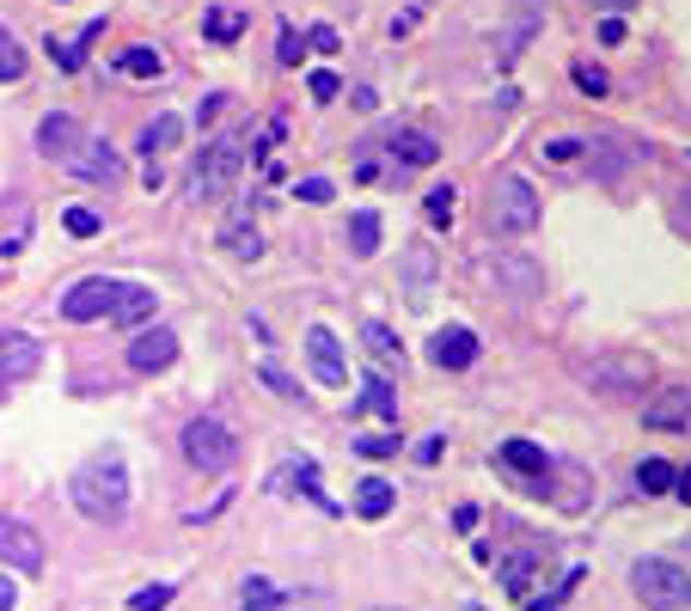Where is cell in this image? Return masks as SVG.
<instances>
[{"label": "cell", "mask_w": 691, "mask_h": 611, "mask_svg": "<svg viewBox=\"0 0 691 611\" xmlns=\"http://www.w3.org/2000/svg\"><path fill=\"white\" fill-rule=\"evenodd\" d=\"M68 495H74V507L86 519H98V526H117V519L129 514V458L123 446H105V453H93L86 465L74 471V483H68Z\"/></svg>", "instance_id": "6da1fadb"}, {"label": "cell", "mask_w": 691, "mask_h": 611, "mask_svg": "<svg viewBox=\"0 0 691 611\" xmlns=\"http://www.w3.org/2000/svg\"><path fill=\"white\" fill-rule=\"evenodd\" d=\"M538 190L521 178V171H502V178L490 183V208H484V220H490V232H502V239H521V232L538 227Z\"/></svg>", "instance_id": "7a4b0ae2"}, {"label": "cell", "mask_w": 691, "mask_h": 611, "mask_svg": "<svg viewBox=\"0 0 691 611\" xmlns=\"http://www.w3.org/2000/svg\"><path fill=\"white\" fill-rule=\"evenodd\" d=\"M582 380L594 385L599 397H643L648 380H655V361L643 349H606L582 367Z\"/></svg>", "instance_id": "3957f363"}, {"label": "cell", "mask_w": 691, "mask_h": 611, "mask_svg": "<svg viewBox=\"0 0 691 611\" xmlns=\"http://www.w3.org/2000/svg\"><path fill=\"white\" fill-rule=\"evenodd\" d=\"M246 166V135H215L190 166V202H221Z\"/></svg>", "instance_id": "277c9868"}, {"label": "cell", "mask_w": 691, "mask_h": 611, "mask_svg": "<svg viewBox=\"0 0 691 611\" xmlns=\"http://www.w3.org/2000/svg\"><path fill=\"white\" fill-rule=\"evenodd\" d=\"M630 587L648 611H691V575L667 556H636L630 563Z\"/></svg>", "instance_id": "5b68a950"}, {"label": "cell", "mask_w": 691, "mask_h": 611, "mask_svg": "<svg viewBox=\"0 0 691 611\" xmlns=\"http://www.w3.org/2000/svg\"><path fill=\"white\" fill-rule=\"evenodd\" d=\"M184 458L196 471H233V458H239L233 428L221 422V416H196V422L184 428Z\"/></svg>", "instance_id": "8992f818"}, {"label": "cell", "mask_w": 691, "mask_h": 611, "mask_svg": "<svg viewBox=\"0 0 691 611\" xmlns=\"http://www.w3.org/2000/svg\"><path fill=\"white\" fill-rule=\"evenodd\" d=\"M123 281H110V275H86L74 288L62 293V319L68 324H93V319H110V306H117Z\"/></svg>", "instance_id": "52a82bcc"}, {"label": "cell", "mask_w": 691, "mask_h": 611, "mask_svg": "<svg viewBox=\"0 0 691 611\" xmlns=\"http://www.w3.org/2000/svg\"><path fill=\"white\" fill-rule=\"evenodd\" d=\"M490 275H496V288H502L508 300H538V293H545V269H538L526 251H496Z\"/></svg>", "instance_id": "ba28073f"}, {"label": "cell", "mask_w": 691, "mask_h": 611, "mask_svg": "<svg viewBox=\"0 0 691 611\" xmlns=\"http://www.w3.org/2000/svg\"><path fill=\"white\" fill-rule=\"evenodd\" d=\"M178 336L166 331V324H141L135 336H129V367L135 373H166V367H178Z\"/></svg>", "instance_id": "9c48e42d"}, {"label": "cell", "mask_w": 691, "mask_h": 611, "mask_svg": "<svg viewBox=\"0 0 691 611\" xmlns=\"http://www.w3.org/2000/svg\"><path fill=\"white\" fill-rule=\"evenodd\" d=\"M0 563H13L19 575H37V568H44V538L13 514H0Z\"/></svg>", "instance_id": "30bf717a"}, {"label": "cell", "mask_w": 691, "mask_h": 611, "mask_svg": "<svg viewBox=\"0 0 691 611\" xmlns=\"http://www.w3.org/2000/svg\"><path fill=\"white\" fill-rule=\"evenodd\" d=\"M86 147V129H80V117H68V110H49L44 122H37V153L44 159H74V153Z\"/></svg>", "instance_id": "8fae6325"}, {"label": "cell", "mask_w": 691, "mask_h": 611, "mask_svg": "<svg viewBox=\"0 0 691 611\" xmlns=\"http://www.w3.org/2000/svg\"><path fill=\"white\" fill-rule=\"evenodd\" d=\"M37 367H44V349H37V336H25V331H0V385L32 380Z\"/></svg>", "instance_id": "7c38bea8"}, {"label": "cell", "mask_w": 691, "mask_h": 611, "mask_svg": "<svg viewBox=\"0 0 691 611\" xmlns=\"http://www.w3.org/2000/svg\"><path fill=\"white\" fill-rule=\"evenodd\" d=\"M643 428H691V385H660L643 397Z\"/></svg>", "instance_id": "4fadbf2b"}, {"label": "cell", "mask_w": 691, "mask_h": 611, "mask_svg": "<svg viewBox=\"0 0 691 611\" xmlns=\"http://www.w3.org/2000/svg\"><path fill=\"white\" fill-rule=\"evenodd\" d=\"M68 171H74V178H86V183H117V178H123V159H117V147H110V141L86 135V147L68 159Z\"/></svg>", "instance_id": "5bb4252c"}, {"label": "cell", "mask_w": 691, "mask_h": 611, "mask_svg": "<svg viewBox=\"0 0 691 611\" xmlns=\"http://www.w3.org/2000/svg\"><path fill=\"white\" fill-rule=\"evenodd\" d=\"M429 361L446 367V373H465V367L477 361V331H465V324H446V331H434Z\"/></svg>", "instance_id": "9a60e30c"}, {"label": "cell", "mask_w": 691, "mask_h": 611, "mask_svg": "<svg viewBox=\"0 0 691 611\" xmlns=\"http://www.w3.org/2000/svg\"><path fill=\"white\" fill-rule=\"evenodd\" d=\"M307 361H312V373H319V385H349L343 349H337V336L324 331V324H312V331H307Z\"/></svg>", "instance_id": "2e32d148"}, {"label": "cell", "mask_w": 691, "mask_h": 611, "mask_svg": "<svg viewBox=\"0 0 691 611\" xmlns=\"http://www.w3.org/2000/svg\"><path fill=\"white\" fill-rule=\"evenodd\" d=\"M98 31H105V19H93V25H80L74 37H49V61H56L62 74H80V68H86V49L98 44Z\"/></svg>", "instance_id": "e0dca14e"}, {"label": "cell", "mask_w": 691, "mask_h": 611, "mask_svg": "<svg viewBox=\"0 0 691 611\" xmlns=\"http://www.w3.org/2000/svg\"><path fill=\"white\" fill-rule=\"evenodd\" d=\"M154 312H159V293L154 288H135V281H123V293H117V306H110V319L123 324V331L154 324Z\"/></svg>", "instance_id": "ac0fdd59"}, {"label": "cell", "mask_w": 691, "mask_h": 611, "mask_svg": "<svg viewBox=\"0 0 691 611\" xmlns=\"http://www.w3.org/2000/svg\"><path fill=\"white\" fill-rule=\"evenodd\" d=\"M496 458H502L508 471L533 477L538 489H545V477H551V458H545V446H533V441H502V446H496Z\"/></svg>", "instance_id": "d6986e66"}, {"label": "cell", "mask_w": 691, "mask_h": 611, "mask_svg": "<svg viewBox=\"0 0 691 611\" xmlns=\"http://www.w3.org/2000/svg\"><path fill=\"white\" fill-rule=\"evenodd\" d=\"M246 25H251L246 7H209V13H202V37H209V44H239Z\"/></svg>", "instance_id": "ffe728a7"}, {"label": "cell", "mask_w": 691, "mask_h": 611, "mask_svg": "<svg viewBox=\"0 0 691 611\" xmlns=\"http://www.w3.org/2000/svg\"><path fill=\"white\" fill-rule=\"evenodd\" d=\"M392 502H398V489L385 483V477H361V483H355V514L361 519H385Z\"/></svg>", "instance_id": "44dd1931"}, {"label": "cell", "mask_w": 691, "mask_h": 611, "mask_svg": "<svg viewBox=\"0 0 691 611\" xmlns=\"http://www.w3.org/2000/svg\"><path fill=\"white\" fill-rule=\"evenodd\" d=\"M392 153H398V166H434V159H441V141L422 135V129H398V135H392Z\"/></svg>", "instance_id": "7402d4cb"}, {"label": "cell", "mask_w": 691, "mask_h": 611, "mask_svg": "<svg viewBox=\"0 0 691 611\" xmlns=\"http://www.w3.org/2000/svg\"><path fill=\"white\" fill-rule=\"evenodd\" d=\"M533 568H538V550H514V556L496 563V575H502V587L514 599H526V594H533Z\"/></svg>", "instance_id": "603a6c76"}, {"label": "cell", "mask_w": 691, "mask_h": 611, "mask_svg": "<svg viewBox=\"0 0 691 611\" xmlns=\"http://www.w3.org/2000/svg\"><path fill=\"white\" fill-rule=\"evenodd\" d=\"M178 135H184V122H178V117H154V122H147V129H141V153H147V166H154V153L178 147Z\"/></svg>", "instance_id": "cb8c5ba5"}, {"label": "cell", "mask_w": 691, "mask_h": 611, "mask_svg": "<svg viewBox=\"0 0 691 611\" xmlns=\"http://www.w3.org/2000/svg\"><path fill=\"white\" fill-rule=\"evenodd\" d=\"M349 251H355V257H373V251H380V214H373V208H355L349 214Z\"/></svg>", "instance_id": "d4e9b609"}, {"label": "cell", "mask_w": 691, "mask_h": 611, "mask_svg": "<svg viewBox=\"0 0 691 611\" xmlns=\"http://www.w3.org/2000/svg\"><path fill=\"white\" fill-rule=\"evenodd\" d=\"M117 68H123L129 80H159V74H166V56H159V49H147V44H135V49H123V56H117Z\"/></svg>", "instance_id": "484cf974"}, {"label": "cell", "mask_w": 691, "mask_h": 611, "mask_svg": "<svg viewBox=\"0 0 691 611\" xmlns=\"http://www.w3.org/2000/svg\"><path fill=\"white\" fill-rule=\"evenodd\" d=\"M361 410H373L380 422H398V397L385 380H361Z\"/></svg>", "instance_id": "4316f807"}, {"label": "cell", "mask_w": 691, "mask_h": 611, "mask_svg": "<svg viewBox=\"0 0 691 611\" xmlns=\"http://www.w3.org/2000/svg\"><path fill=\"white\" fill-rule=\"evenodd\" d=\"M674 465H667V458H643V465H636V489H643V495H667V489H674Z\"/></svg>", "instance_id": "83f0119b"}, {"label": "cell", "mask_w": 691, "mask_h": 611, "mask_svg": "<svg viewBox=\"0 0 691 611\" xmlns=\"http://www.w3.org/2000/svg\"><path fill=\"white\" fill-rule=\"evenodd\" d=\"M13 80H25V44L0 25V86H13Z\"/></svg>", "instance_id": "f1b7e54d"}, {"label": "cell", "mask_w": 691, "mask_h": 611, "mask_svg": "<svg viewBox=\"0 0 691 611\" xmlns=\"http://www.w3.org/2000/svg\"><path fill=\"white\" fill-rule=\"evenodd\" d=\"M429 275H434V251L429 244H410V306H429Z\"/></svg>", "instance_id": "f546056e"}, {"label": "cell", "mask_w": 691, "mask_h": 611, "mask_svg": "<svg viewBox=\"0 0 691 611\" xmlns=\"http://www.w3.org/2000/svg\"><path fill=\"white\" fill-rule=\"evenodd\" d=\"M221 244H227L233 257H251V263L263 257V239H258V227H246V220H233V227L221 232Z\"/></svg>", "instance_id": "4dcf8cb0"}, {"label": "cell", "mask_w": 691, "mask_h": 611, "mask_svg": "<svg viewBox=\"0 0 691 611\" xmlns=\"http://www.w3.org/2000/svg\"><path fill=\"white\" fill-rule=\"evenodd\" d=\"M239 606H246V611H282V594L263 575H251L246 587H239Z\"/></svg>", "instance_id": "1f68e13d"}, {"label": "cell", "mask_w": 691, "mask_h": 611, "mask_svg": "<svg viewBox=\"0 0 691 611\" xmlns=\"http://www.w3.org/2000/svg\"><path fill=\"white\" fill-rule=\"evenodd\" d=\"M533 25H538V13H533V7H521V13H514V25L502 31V61H514V56H521V44L533 37Z\"/></svg>", "instance_id": "d6a6232c"}, {"label": "cell", "mask_w": 691, "mask_h": 611, "mask_svg": "<svg viewBox=\"0 0 691 611\" xmlns=\"http://www.w3.org/2000/svg\"><path fill=\"white\" fill-rule=\"evenodd\" d=\"M453 183H441V190H429V196H422V214H429V227H453Z\"/></svg>", "instance_id": "836d02e7"}, {"label": "cell", "mask_w": 691, "mask_h": 611, "mask_svg": "<svg viewBox=\"0 0 691 611\" xmlns=\"http://www.w3.org/2000/svg\"><path fill=\"white\" fill-rule=\"evenodd\" d=\"M300 489L312 495V507H324V514H343L337 495H324V489H319V465H312V458H300Z\"/></svg>", "instance_id": "e575fe53"}, {"label": "cell", "mask_w": 691, "mask_h": 611, "mask_svg": "<svg viewBox=\"0 0 691 611\" xmlns=\"http://www.w3.org/2000/svg\"><path fill=\"white\" fill-rule=\"evenodd\" d=\"M575 587H582V568H569V575H563V580H557V594L533 599V606H526V611H563V599H569V594H575Z\"/></svg>", "instance_id": "d590c367"}, {"label": "cell", "mask_w": 691, "mask_h": 611, "mask_svg": "<svg viewBox=\"0 0 691 611\" xmlns=\"http://www.w3.org/2000/svg\"><path fill=\"white\" fill-rule=\"evenodd\" d=\"M258 380L270 385V392H276V397H288V404H300V385H294V380H288V373H282L276 361H263V367H258Z\"/></svg>", "instance_id": "8d00e7d4"}, {"label": "cell", "mask_w": 691, "mask_h": 611, "mask_svg": "<svg viewBox=\"0 0 691 611\" xmlns=\"http://www.w3.org/2000/svg\"><path fill=\"white\" fill-rule=\"evenodd\" d=\"M361 343H368L380 361H398V336L385 331V324H368V331H361Z\"/></svg>", "instance_id": "74e56055"}, {"label": "cell", "mask_w": 691, "mask_h": 611, "mask_svg": "<svg viewBox=\"0 0 691 611\" xmlns=\"http://www.w3.org/2000/svg\"><path fill=\"white\" fill-rule=\"evenodd\" d=\"M171 606V587L166 580H154V587H141L135 599H129V611H166Z\"/></svg>", "instance_id": "f35d334b"}, {"label": "cell", "mask_w": 691, "mask_h": 611, "mask_svg": "<svg viewBox=\"0 0 691 611\" xmlns=\"http://www.w3.org/2000/svg\"><path fill=\"white\" fill-rule=\"evenodd\" d=\"M582 141H569V135H557V141H545V159H551V166H575V159H582Z\"/></svg>", "instance_id": "ab89813d"}, {"label": "cell", "mask_w": 691, "mask_h": 611, "mask_svg": "<svg viewBox=\"0 0 691 611\" xmlns=\"http://www.w3.org/2000/svg\"><path fill=\"white\" fill-rule=\"evenodd\" d=\"M307 92H312V98H319V105H331V98H343V80L331 74V68H319V74L307 80Z\"/></svg>", "instance_id": "60d3db41"}, {"label": "cell", "mask_w": 691, "mask_h": 611, "mask_svg": "<svg viewBox=\"0 0 691 611\" xmlns=\"http://www.w3.org/2000/svg\"><path fill=\"white\" fill-rule=\"evenodd\" d=\"M62 227L74 232V239H93V232H98V214H93V208H68Z\"/></svg>", "instance_id": "b9f144b4"}, {"label": "cell", "mask_w": 691, "mask_h": 611, "mask_svg": "<svg viewBox=\"0 0 691 611\" xmlns=\"http://www.w3.org/2000/svg\"><path fill=\"white\" fill-rule=\"evenodd\" d=\"M355 453H361V458H392V453H398V441H392V434H361Z\"/></svg>", "instance_id": "7bdbcfd3"}, {"label": "cell", "mask_w": 691, "mask_h": 611, "mask_svg": "<svg viewBox=\"0 0 691 611\" xmlns=\"http://www.w3.org/2000/svg\"><path fill=\"white\" fill-rule=\"evenodd\" d=\"M575 86H582L587 98H599V92H606V74H599V68H587V61H582V68H575Z\"/></svg>", "instance_id": "ee69618b"}, {"label": "cell", "mask_w": 691, "mask_h": 611, "mask_svg": "<svg viewBox=\"0 0 691 611\" xmlns=\"http://www.w3.org/2000/svg\"><path fill=\"white\" fill-rule=\"evenodd\" d=\"M599 44H606V49H618V44H624V19H618V13H606V19H599Z\"/></svg>", "instance_id": "f6af8a7d"}, {"label": "cell", "mask_w": 691, "mask_h": 611, "mask_svg": "<svg viewBox=\"0 0 691 611\" xmlns=\"http://www.w3.org/2000/svg\"><path fill=\"white\" fill-rule=\"evenodd\" d=\"M227 105H233L227 92H209V98H202V105H196V122H215V117H221V110H227Z\"/></svg>", "instance_id": "bcb514c9"}, {"label": "cell", "mask_w": 691, "mask_h": 611, "mask_svg": "<svg viewBox=\"0 0 691 611\" xmlns=\"http://www.w3.org/2000/svg\"><path fill=\"white\" fill-rule=\"evenodd\" d=\"M282 61H288V68H300V49H307V44H300V37H294V25H282Z\"/></svg>", "instance_id": "7dc6e473"}, {"label": "cell", "mask_w": 691, "mask_h": 611, "mask_svg": "<svg viewBox=\"0 0 691 611\" xmlns=\"http://www.w3.org/2000/svg\"><path fill=\"white\" fill-rule=\"evenodd\" d=\"M312 49H319V56H337V31L331 25H312V37H307Z\"/></svg>", "instance_id": "c3c4849f"}, {"label": "cell", "mask_w": 691, "mask_h": 611, "mask_svg": "<svg viewBox=\"0 0 691 611\" xmlns=\"http://www.w3.org/2000/svg\"><path fill=\"white\" fill-rule=\"evenodd\" d=\"M300 202H331V178H307L300 183Z\"/></svg>", "instance_id": "681fc988"}, {"label": "cell", "mask_w": 691, "mask_h": 611, "mask_svg": "<svg viewBox=\"0 0 691 611\" xmlns=\"http://www.w3.org/2000/svg\"><path fill=\"white\" fill-rule=\"evenodd\" d=\"M441 434H429V441H416V465H434V458H441Z\"/></svg>", "instance_id": "f907efd6"}, {"label": "cell", "mask_w": 691, "mask_h": 611, "mask_svg": "<svg viewBox=\"0 0 691 611\" xmlns=\"http://www.w3.org/2000/svg\"><path fill=\"white\" fill-rule=\"evenodd\" d=\"M13 606H19V587H13L7 575H0V611H13Z\"/></svg>", "instance_id": "816d5d0a"}, {"label": "cell", "mask_w": 691, "mask_h": 611, "mask_svg": "<svg viewBox=\"0 0 691 611\" xmlns=\"http://www.w3.org/2000/svg\"><path fill=\"white\" fill-rule=\"evenodd\" d=\"M674 489H679V502H691V471H679V477H674Z\"/></svg>", "instance_id": "f5cc1de1"}, {"label": "cell", "mask_w": 691, "mask_h": 611, "mask_svg": "<svg viewBox=\"0 0 691 611\" xmlns=\"http://www.w3.org/2000/svg\"><path fill=\"white\" fill-rule=\"evenodd\" d=\"M594 7H606V13H624V7H636V0H594Z\"/></svg>", "instance_id": "db71d44e"}, {"label": "cell", "mask_w": 691, "mask_h": 611, "mask_svg": "<svg viewBox=\"0 0 691 611\" xmlns=\"http://www.w3.org/2000/svg\"><path fill=\"white\" fill-rule=\"evenodd\" d=\"M679 202H686V220H691V190H686V196H679Z\"/></svg>", "instance_id": "11a10c76"}, {"label": "cell", "mask_w": 691, "mask_h": 611, "mask_svg": "<svg viewBox=\"0 0 691 611\" xmlns=\"http://www.w3.org/2000/svg\"><path fill=\"white\" fill-rule=\"evenodd\" d=\"M465 611H484V606H465Z\"/></svg>", "instance_id": "9f6ffc18"}]
</instances>
